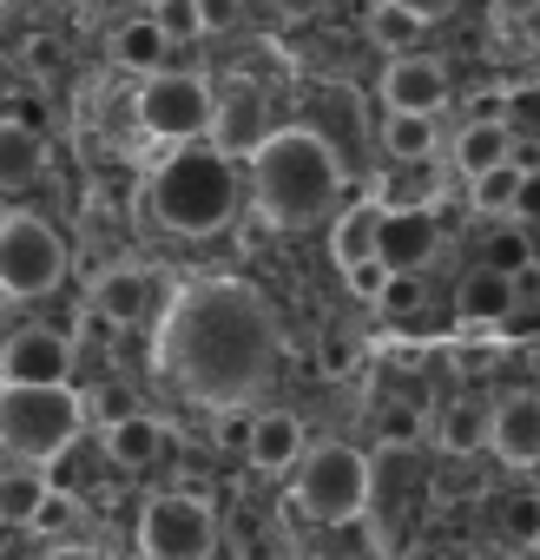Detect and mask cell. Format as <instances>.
<instances>
[{
    "label": "cell",
    "instance_id": "obj_1",
    "mask_svg": "<svg viewBox=\"0 0 540 560\" xmlns=\"http://www.w3.org/2000/svg\"><path fill=\"white\" fill-rule=\"evenodd\" d=\"M284 357L278 311L244 277H191L159 317V376L204 409L250 402Z\"/></svg>",
    "mask_w": 540,
    "mask_h": 560
},
{
    "label": "cell",
    "instance_id": "obj_2",
    "mask_svg": "<svg viewBox=\"0 0 540 560\" xmlns=\"http://www.w3.org/2000/svg\"><path fill=\"white\" fill-rule=\"evenodd\" d=\"M250 198L270 224L304 231L324 224L343 198V152L317 132V126H278L250 159Z\"/></svg>",
    "mask_w": 540,
    "mask_h": 560
},
{
    "label": "cell",
    "instance_id": "obj_3",
    "mask_svg": "<svg viewBox=\"0 0 540 560\" xmlns=\"http://www.w3.org/2000/svg\"><path fill=\"white\" fill-rule=\"evenodd\" d=\"M237 159L218 139H185L145 172V211L172 237H218L237 218Z\"/></svg>",
    "mask_w": 540,
    "mask_h": 560
},
{
    "label": "cell",
    "instance_id": "obj_4",
    "mask_svg": "<svg viewBox=\"0 0 540 560\" xmlns=\"http://www.w3.org/2000/svg\"><path fill=\"white\" fill-rule=\"evenodd\" d=\"M86 429V402L67 383H8L0 402V442L8 462H60Z\"/></svg>",
    "mask_w": 540,
    "mask_h": 560
},
{
    "label": "cell",
    "instance_id": "obj_5",
    "mask_svg": "<svg viewBox=\"0 0 540 560\" xmlns=\"http://www.w3.org/2000/svg\"><path fill=\"white\" fill-rule=\"evenodd\" d=\"M369 494H376V475H369V455L350 448V442H317L304 462H297V508L317 521V527H350L369 514Z\"/></svg>",
    "mask_w": 540,
    "mask_h": 560
},
{
    "label": "cell",
    "instance_id": "obj_6",
    "mask_svg": "<svg viewBox=\"0 0 540 560\" xmlns=\"http://www.w3.org/2000/svg\"><path fill=\"white\" fill-rule=\"evenodd\" d=\"M132 113H139V132L165 139V145H185V139H211L218 93H211L198 73H165V67H159V73H145Z\"/></svg>",
    "mask_w": 540,
    "mask_h": 560
},
{
    "label": "cell",
    "instance_id": "obj_7",
    "mask_svg": "<svg viewBox=\"0 0 540 560\" xmlns=\"http://www.w3.org/2000/svg\"><path fill=\"white\" fill-rule=\"evenodd\" d=\"M67 270V244L47 218L34 211H8L0 218V284L8 298H47Z\"/></svg>",
    "mask_w": 540,
    "mask_h": 560
},
{
    "label": "cell",
    "instance_id": "obj_8",
    "mask_svg": "<svg viewBox=\"0 0 540 560\" xmlns=\"http://www.w3.org/2000/svg\"><path fill=\"white\" fill-rule=\"evenodd\" d=\"M139 553L152 560H198V553H218V521H211V501L198 488H165L145 501L139 514Z\"/></svg>",
    "mask_w": 540,
    "mask_h": 560
},
{
    "label": "cell",
    "instance_id": "obj_9",
    "mask_svg": "<svg viewBox=\"0 0 540 560\" xmlns=\"http://www.w3.org/2000/svg\"><path fill=\"white\" fill-rule=\"evenodd\" d=\"M73 370V337L47 330V324H21L8 330V350H0V376L8 383H67Z\"/></svg>",
    "mask_w": 540,
    "mask_h": 560
},
{
    "label": "cell",
    "instance_id": "obj_10",
    "mask_svg": "<svg viewBox=\"0 0 540 560\" xmlns=\"http://www.w3.org/2000/svg\"><path fill=\"white\" fill-rule=\"evenodd\" d=\"M383 106L389 113H442L448 106V67L429 60V54H396L383 67Z\"/></svg>",
    "mask_w": 540,
    "mask_h": 560
},
{
    "label": "cell",
    "instance_id": "obj_11",
    "mask_svg": "<svg viewBox=\"0 0 540 560\" xmlns=\"http://www.w3.org/2000/svg\"><path fill=\"white\" fill-rule=\"evenodd\" d=\"M304 455H310V448H304V422H297L291 409H257V416H250L244 462H250L257 475H291Z\"/></svg>",
    "mask_w": 540,
    "mask_h": 560
},
{
    "label": "cell",
    "instance_id": "obj_12",
    "mask_svg": "<svg viewBox=\"0 0 540 560\" xmlns=\"http://www.w3.org/2000/svg\"><path fill=\"white\" fill-rule=\"evenodd\" d=\"M494 455L507 468H540V389H514L494 402Z\"/></svg>",
    "mask_w": 540,
    "mask_h": 560
},
{
    "label": "cell",
    "instance_id": "obj_13",
    "mask_svg": "<svg viewBox=\"0 0 540 560\" xmlns=\"http://www.w3.org/2000/svg\"><path fill=\"white\" fill-rule=\"evenodd\" d=\"M270 132H278V126H270V113H263V93H257V86H237V93H224V100H218L211 139H218L231 159H250Z\"/></svg>",
    "mask_w": 540,
    "mask_h": 560
},
{
    "label": "cell",
    "instance_id": "obj_14",
    "mask_svg": "<svg viewBox=\"0 0 540 560\" xmlns=\"http://www.w3.org/2000/svg\"><path fill=\"white\" fill-rule=\"evenodd\" d=\"M435 244H442V224H435V211H415V205H402V211H383L376 250H383L396 270H422V264L435 257Z\"/></svg>",
    "mask_w": 540,
    "mask_h": 560
},
{
    "label": "cell",
    "instance_id": "obj_15",
    "mask_svg": "<svg viewBox=\"0 0 540 560\" xmlns=\"http://www.w3.org/2000/svg\"><path fill=\"white\" fill-rule=\"evenodd\" d=\"M514 270H501V264H474L468 277H461V291H455V317L461 324H507L514 317Z\"/></svg>",
    "mask_w": 540,
    "mask_h": 560
},
{
    "label": "cell",
    "instance_id": "obj_16",
    "mask_svg": "<svg viewBox=\"0 0 540 560\" xmlns=\"http://www.w3.org/2000/svg\"><path fill=\"white\" fill-rule=\"evenodd\" d=\"M54 488H47V462H8V475H0V521L14 527H40Z\"/></svg>",
    "mask_w": 540,
    "mask_h": 560
},
{
    "label": "cell",
    "instance_id": "obj_17",
    "mask_svg": "<svg viewBox=\"0 0 540 560\" xmlns=\"http://www.w3.org/2000/svg\"><path fill=\"white\" fill-rule=\"evenodd\" d=\"M514 126L507 119H494V113H481L474 126H461V139H455V165H461V178H481V172H494V165H507L514 159Z\"/></svg>",
    "mask_w": 540,
    "mask_h": 560
},
{
    "label": "cell",
    "instance_id": "obj_18",
    "mask_svg": "<svg viewBox=\"0 0 540 560\" xmlns=\"http://www.w3.org/2000/svg\"><path fill=\"white\" fill-rule=\"evenodd\" d=\"M172 47H178V40L165 34V21H159V14H139V21H126V27L113 34V60H119L126 73H159Z\"/></svg>",
    "mask_w": 540,
    "mask_h": 560
},
{
    "label": "cell",
    "instance_id": "obj_19",
    "mask_svg": "<svg viewBox=\"0 0 540 560\" xmlns=\"http://www.w3.org/2000/svg\"><path fill=\"white\" fill-rule=\"evenodd\" d=\"M165 448V422L159 416H113L106 422V455L113 468H152Z\"/></svg>",
    "mask_w": 540,
    "mask_h": 560
},
{
    "label": "cell",
    "instance_id": "obj_20",
    "mask_svg": "<svg viewBox=\"0 0 540 560\" xmlns=\"http://www.w3.org/2000/svg\"><path fill=\"white\" fill-rule=\"evenodd\" d=\"M93 304H99L113 324H139V317L152 311V277L132 270V264H126V270H99V277H93Z\"/></svg>",
    "mask_w": 540,
    "mask_h": 560
},
{
    "label": "cell",
    "instance_id": "obj_21",
    "mask_svg": "<svg viewBox=\"0 0 540 560\" xmlns=\"http://www.w3.org/2000/svg\"><path fill=\"white\" fill-rule=\"evenodd\" d=\"M435 442L448 448V455H474V448H494V409H481V402H448L442 409V422H435Z\"/></svg>",
    "mask_w": 540,
    "mask_h": 560
},
{
    "label": "cell",
    "instance_id": "obj_22",
    "mask_svg": "<svg viewBox=\"0 0 540 560\" xmlns=\"http://www.w3.org/2000/svg\"><path fill=\"white\" fill-rule=\"evenodd\" d=\"M376 231H383V205H376V198L350 205V211H343V218L330 224V250H337V264L350 270V264L376 257Z\"/></svg>",
    "mask_w": 540,
    "mask_h": 560
},
{
    "label": "cell",
    "instance_id": "obj_23",
    "mask_svg": "<svg viewBox=\"0 0 540 560\" xmlns=\"http://www.w3.org/2000/svg\"><path fill=\"white\" fill-rule=\"evenodd\" d=\"M383 152L402 159V165L435 159V113H389V126H383Z\"/></svg>",
    "mask_w": 540,
    "mask_h": 560
},
{
    "label": "cell",
    "instance_id": "obj_24",
    "mask_svg": "<svg viewBox=\"0 0 540 560\" xmlns=\"http://www.w3.org/2000/svg\"><path fill=\"white\" fill-rule=\"evenodd\" d=\"M422 27H429V21H422V14H409L402 0H376V8H369V40H376L383 54H409Z\"/></svg>",
    "mask_w": 540,
    "mask_h": 560
},
{
    "label": "cell",
    "instance_id": "obj_25",
    "mask_svg": "<svg viewBox=\"0 0 540 560\" xmlns=\"http://www.w3.org/2000/svg\"><path fill=\"white\" fill-rule=\"evenodd\" d=\"M520 178H527V165H494V172H481V178H468V198H474V211H514V198H520Z\"/></svg>",
    "mask_w": 540,
    "mask_h": 560
},
{
    "label": "cell",
    "instance_id": "obj_26",
    "mask_svg": "<svg viewBox=\"0 0 540 560\" xmlns=\"http://www.w3.org/2000/svg\"><path fill=\"white\" fill-rule=\"evenodd\" d=\"M0 172L8 178H34L40 172V126L8 119V132H0Z\"/></svg>",
    "mask_w": 540,
    "mask_h": 560
},
{
    "label": "cell",
    "instance_id": "obj_27",
    "mask_svg": "<svg viewBox=\"0 0 540 560\" xmlns=\"http://www.w3.org/2000/svg\"><path fill=\"white\" fill-rule=\"evenodd\" d=\"M488 264H501V270H533V237H527V224L514 218V224H494L488 231Z\"/></svg>",
    "mask_w": 540,
    "mask_h": 560
},
{
    "label": "cell",
    "instance_id": "obj_28",
    "mask_svg": "<svg viewBox=\"0 0 540 560\" xmlns=\"http://www.w3.org/2000/svg\"><path fill=\"white\" fill-rule=\"evenodd\" d=\"M501 527H507L514 547H540V494H507Z\"/></svg>",
    "mask_w": 540,
    "mask_h": 560
},
{
    "label": "cell",
    "instance_id": "obj_29",
    "mask_svg": "<svg viewBox=\"0 0 540 560\" xmlns=\"http://www.w3.org/2000/svg\"><path fill=\"white\" fill-rule=\"evenodd\" d=\"M343 277H350V291H356V298H369V304H383V291H389V277H396V264H389V257L376 250V257H363V264H350Z\"/></svg>",
    "mask_w": 540,
    "mask_h": 560
},
{
    "label": "cell",
    "instance_id": "obj_30",
    "mask_svg": "<svg viewBox=\"0 0 540 560\" xmlns=\"http://www.w3.org/2000/svg\"><path fill=\"white\" fill-rule=\"evenodd\" d=\"M152 14L165 21V34H172L178 47L204 34V8H198V0H159V8H152Z\"/></svg>",
    "mask_w": 540,
    "mask_h": 560
},
{
    "label": "cell",
    "instance_id": "obj_31",
    "mask_svg": "<svg viewBox=\"0 0 540 560\" xmlns=\"http://www.w3.org/2000/svg\"><path fill=\"white\" fill-rule=\"evenodd\" d=\"M317 370H324V376H350V370H356V337H350V330H330V337L317 343Z\"/></svg>",
    "mask_w": 540,
    "mask_h": 560
},
{
    "label": "cell",
    "instance_id": "obj_32",
    "mask_svg": "<svg viewBox=\"0 0 540 560\" xmlns=\"http://www.w3.org/2000/svg\"><path fill=\"white\" fill-rule=\"evenodd\" d=\"M383 311H389V317H409V311H422V270H396V277H389Z\"/></svg>",
    "mask_w": 540,
    "mask_h": 560
},
{
    "label": "cell",
    "instance_id": "obj_33",
    "mask_svg": "<svg viewBox=\"0 0 540 560\" xmlns=\"http://www.w3.org/2000/svg\"><path fill=\"white\" fill-rule=\"evenodd\" d=\"M21 67H27V73H40V80H47V73H54V67H60V40H54V34H34V40H27V47H21Z\"/></svg>",
    "mask_w": 540,
    "mask_h": 560
},
{
    "label": "cell",
    "instance_id": "obj_34",
    "mask_svg": "<svg viewBox=\"0 0 540 560\" xmlns=\"http://www.w3.org/2000/svg\"><path fill=\"white\" fill-rule=\"evenodd\" d=\"M198 8H204V34H224V27H237L244 0H198Z\"/></svg>",
    "mask_w": 540,
    "mask_h": 560
},
{
    "label": "cell",
    "instance_id": "obj_35",
    "mask_svg": "<svg viewBox=\"0 0 540 560\" xmlns=\"http://www.w3.org/2000/svg\"><path fill=\"white\" fill-rule=\"evenodd\" d=\"M507 218L540 224V172H527V178H520V198H514V211H507Z\"/></svg>",
    "mask_w": 540,
    "mask_h": 560
},
{
    "label": "cell",
    "instance_id": "obj_36",
    "mask_svg": "<svg viewBox=\"0 0 540 560\" xmlns=\"http://www.w3.org/2000/svg\"><path fill=\"white\" fill-rule=\"evenodd\" d=\"M402 8H409V14H422V21H448L461 0H402Z\"/></svg>",
    "mask_w": 540,
    "mask_h": 560
},
{
    "label": "cell",
    "instance_id": "obj_37",
    "mask_svg": "<svg viewBox=\"0 0 540 560\" xmlns=\"http://www.w3.org/2000/svg\"><path fill=\"white\" fill-rule=\"evenodd\" d=\"M8 119H21V126H40L47 113H40V100H27V93H21V100H8Z\"/></svg>",
    "mask_w": 540,
    "mask_h": 560
},
{
    "label": "cell",
    "instance_id": "obj_38",
    "mask_svg": "<svg viewBox=\"0 0 540 560\" xmlns=\"http://www.w3.org/2000/svg\"><path fill=\"white\" fill-rule=\"evenodd\" d=\"M455 363L474 376V370H488V363H494V343H488V350H481V343H468V350H455Z\"/></svg>",
    "mask_w": 540,
    "mask_h": 560
},
{
    "label": "cell",
    "instance_id": "obj_39",
    "mask_svg": "<svg viewBox=\"0 0 540 560\" xmlns=\"http://www.w3.org/2000/svg\"><path fill=\"white\" fill-rule=\"evenodd\" d=\"M514 165H527V172H540V145H533V139H514Z\"/></svg>",
    "mask_w": 540,
    "mask_h": 560
},
{
    "label": "cell",
    "instance_id": "obj_40",
    "mask_svg": "<svg viewBox=\"0 0 540 560\" xmlns=\"http://www.w3.org/2000/svg\"><path fill=\"white\" fill-rule=\"evenodd\" d=\"M383 429H389V435H415V416H409V409H389V422H383Z\"/></svg>",
    "mask_w": 540,
    "mask_h": 560
},
{
    "label": "cell",
    "instance_id": "obj_41",
    "mask_svg": "<svg viewBox=\"0 0 540 560\" xmlns=\"http://www.w3.org/2000/svg\"><path fill=\"white\" fill-rule=\"evenodd\" d=\"M494 8H501V14H514V21H520V14H540V0H494Z\"/></svg>",
    "mask_w": 540,
    "mask_h": 560
},
{
    "label": "cell",
    "instance_id": "obj_42",
    "mask_svg": "<svg viewBox=\"0 0 540 560\" xmlns=\"http://www.w3.org/2000/svg\"><path fill=\"white\" fill-rule=\"evenodd\" d=\"M533 370H540V350H533Z\"/></svg>",
    "mask_w": 540,
    "mask_h": 560
}]
</instances>
